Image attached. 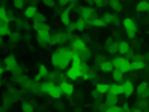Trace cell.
Wrapping results in <instances>:
<instances>
[{
	"label": "cell",
	"instance_id": "obj_1",
	"mask_svg": "<svg viewBox=\"0 0 149 112\" xmlns=\"http://www.w3.org/2000/svg\"><path fill=\"white\" fill-rule=\"evenodd\" d=\"M72 63V50H68L67 47H59L51 55V64L56 71H64L67 66L70 68Z\"/></svg>",
	"mask_w": 149,
	"mask_h": 112
},
{
	"label": "cell",
	"instance_id": "obj_2",
	"mask_svg": "<svg viewBox=\"0 0 149 112\" xmlns=\"http://www.w3.org/2000/svg\"><path fill=\"white\" fill-rule=\"evenodd\" d=\"M110 60H111V63H113L114 68L122 71L124 74L132 71L131 69V60H130L128 57H126V56L116 55V56H114L113 59H110Z\"/></svg>",
	"mask_w": 149,
	"mask_h": 112
},
{
	"label": "cell",
	"instance_id": "obj_3",
	"mask_svg": "<svg viewBox=\"0 0 149 112\" xmlns=\"http://www.w3.org/2000/svg\"><path fill=\"white\" fill-rule=\"evenodd\" d=\"M123 28L126 30V35L130 39H135L137 35V26H136V22L132 17H124L123 21Z\"/></svg>",
	"mask_w": 149,
	"mask_h": 112
},
{
	"label": "cell",
	"instance_id": "obj_4",
	"mask_svg": "<svg viewBox=\"0 0 149 112\" xmlns=\"http://www.w3.org/2000/svg\"><path fill=\"white\" fill-rule=\"evenodd\" d=\"M82 61H72L70 68L65 72V76L70 81H76V80L81 78V73H80V65Z\"/></svg>",
	"mask_w": 149,
	"mask_h": 112
},
{
	"label": "cell",
	"instance_id": "obj_5",
	"mask_svg": "<svg viewBox=\"0 0 149 112\" xmlns=\"http://www.w3.org/2000/svg\"><path fill=\"white\" fill-rule=\"evenodd\" d=\"M51 35H52V34H51V29H50L49 24H46L43 28L39 29V30L37 31V39H38L39 44H41V46H43V47L49 43Z\"/></svg>",
	"mask_w": 149,
	"mask_h": 112
},
{
	"label": "cell",
	"instance_id": "obj_6",
	"mask_svg": "<svg viewBox=\"0 0 149 112\" xmlns=\"http://www.w3.org/2000/svg\"><path fill=\"white\" fill-rule=\"evenodd\" d=\"M79 15H80V17L84 18V20L92 21L97 17V10H95V8H93V7H80Z\"/></svg>",
	"mask_w": 149,
	"mask_h": 112
},
{
	"label": "cell",
	"instance_id": "obj_7",
	"mask_svg": "<svg viewBox=\"0 0 149 112\" xmlns=\"http://www.w3.org/2000/svg\"><path fill=\"white\" fill-rule=\"evenodd\" d=\"M118 52L119 54H122V56H126V57H128V59L134 55L131 44H130L128 42H126V41L118 42Z\"/></svg>",
	"mask_w": 149,
	"mask_h": 112
},
{
	"label": "cell",
	"instance_id": "obj_8",
	"mask_svg": "<svg viewBox=\"0 0 149 112\" xmlns=\"http://www.w3.org/2000/svg\"><path fill=\"white\" fill-rule=\"evenodd\" d=\"M3 65L8 69V71H16L18 68V63H17V59H16L15 55H7L3 60Z\"/></svg>",
	"mask_w": 149,
	"mask_h": 112
},
{
	"label": "cell",
	"instance_id": "obj_9",
	"mask_svg": "<svg viewBox=\"0 0 149 112\" xmlns=\"http://www.w3.org/2000/svg\"><path fill=\"white\" fill-rule=\"evenodd\" d=\"M72 43V51H76V52H81L86 48V41L81 37H74V38L71 41Z\"/></svg>",
	"mask_w": 149,
	"mask_h": 112
},
{
	"label": "cell",
	"instance_id": "obj_10",
	"mask_svg": "<svg viewBox=\"0 0 149 112\" xmlns=\"http://www.w3.org/2000/svg\"><path fill=\"white\" fill-rule=\"evenodd\" d=\"M136 93L140 97V99H147L149 97V84L145 81L140 82V84L136 86Z\"/></svg>",
	"mask_w": 149,
	"mask_h": 112
},
{
	"label": "cell",
	"instance_id": "obj_11",
	"mask_svg": "<svg viewBox=\"0 0 149 112\" xmlns=\"http://www.w3.org/2000/svg\"><path fill=\"white\" fill-rule=\"evenodd\" d=\"M122 85H123V90H124L123 95L126 98H130L135 91H136V86H135V84H134L132 80H126Z\"/></svg>",
	"mask_w": 149,
	"mask_h": 112
},
{
	"label": "cell",
	"instance_id": "obj_12",
	"mask_svg": "<svg viewBox=\"0 0 149 112\" xmlns=\"http://www.w3.org/2000/svg\"><path fill=\"white\" fill-rule=\"evenodd\" d=\"M59 87H60V90H62L63 95H65V97H71V95L74 94V85L72 82L64 81V82H62V84H59Z\"/></svg>",
	"mask_w": 149,
	"mask_h": 112
},
{
	"label": "cell",
	"instance_id": "obj_13",
	"mask_svg": "<svg viewBox=\"0 0 149 112\" xmlns=\"http://www.w3.org/2000/svg\"><path fill=\"white\" fill-rule=\"evenodd\" d=\"M39 13H41V12H39L38 7H37V5H34V4L28 5V7L24 9V16H25L26 18H31V20H34V18H36Z\"/></svg>",
	"mask_w": 149,
	"mask_h": 112
},
{
	"label": "cell",
	"instance_id": "obj_14",
	"mask_svg": "<svg viewBox=\"0 0 149 112\" xmlns=\"http://www.w3.org/2000/svg\"><path fill=\"white\" fill-rule=\"evenodd\" d=\"M45 25H46V15H45V13H39V15L33 20V24H31V26H33V29L36 31H38L39 29H42Z\"/></svg>",
	"mask_w": 149,
	"mask_h": 112
},
{
	"label": "cell",
	"instance_id": "obj_15",
	"mask_svg": "<svg viewBox=\"0 0 149 112\" xmlns=\"http://www.w3.org/2000/svg\"><path fill=\"white\" fill-rule=\"evenodd\" d=\"M102 18H103V21L106 22V25H118V24L120 22L118 16H116L115 13H111V12L105 13V15L102 16Z\"/></svg>",
	"mask_w": 149,
	"mask_h": 112
},
{
	"label": "cell",
	"instance_id": "obj_16",
	"mask_svg": "<svg viewBox=\"0 0 149 112\" xmlns=\"http://www.w3.org/2000/svg\"><path fill=\"white\" fill-rule=\"evenodd\" d=\"M74 24V31H84L88 26H90V21L84 20V18L79 17L76 21H73Z\"/></svg>",
	"mask_w": 149,
	"mask_h": 112
},
{
	"label": "cell",
	"instance_id": "obj_17",
	"mask_svg": "<svg viewBox=\"0 0 149 112\" xmlns=\"http://www.w3.org/2000/svg\"><path fill=\"white\" fill-rule=\"evenodd\" d=\"M71 15H72V12H71L68 8H64V9L60 12V22H62L64 26H68L71 22H72Z\"/></svg>",
	"mask_w": 149,
	"mask_h": 112
},
{
	"label": "cell",
	"instance_id": "obj_18",
	"mask_svg": "<svg viewBox=\"0 0 149 112\" xmlns=\"http://www.w3.org/2000/svg\"><path fill=\"white\" fill-rule=\"evenodd\" d=\"M123 93H124V90H123V85L122 84H110V91H109V94L120 97V95H123Z\"/></svg>",
	"mask_w": 149,
	"mask_h": 112
},
{
	"label": "cell",
	"instance_id": "obj_19",
	"mask_svg": "<svg viewBox=\"0 0 149 112\" xmlns=\"http://www.w3.org/2000/svg\"><path fill=\"white\" fill-rule=\"evenodd\" d=\"M98 69H100L102 73H106V74H111L114 72V65L113 63H111V60H106L105 63H102L100 66H98Z\"/></svg>",
	"mask_w": 149,
	"mask_h": 112
},
{
	"label": "cell",
	"instance_id": "obj_20",
	"mask_svg": "<svg viewBox=\"0 0 149 112\" xmlns=\"http://www.w3.org/2000/svg\"><path fill=\"white\" fill-rule=\"evenodd\" d=\"M47 94H49L52 99H60L62 95H63V93H62V90H60L59 85H52V86L50 87V90H49Z\"/></svg>",
	"mask_w": 149,
	"mask_h": 112
},
{
	"label": "cell",
	"instance_id": "obj_21",
	"mask_svg": "<svg viewBox=\"0 0 149 112\" xmlns=\"http://www.w3.org/2000/svg\"><path fill=\"white\" fill-rule=\"evenodd\" d=\"M95 90L98 91L100 95H106L110 91V84H106V82H98L95 85Z\"/></svg>",
	"mask_w": 149,
	"mask_h": 112
},
{
	"label": "cell",
	"instance_id": "obj_22",
	"mask_svg": "<svg viewBox=\"0 0 149 112\" xmlns=\"http://www.w3.org/2000/svg\"><path fill=\"white\" fill-rule=\"evenodd\" d=\"M135 10L140 13H148L149 12V1H137L136 3V7H135Z\"/></svg>",
	"mask_w": 149,
	"mask_h": 112
},
{
	"label": "cell",
	"instance_id": "obj_23",
	"mask_svg": "<svg viewBox=\"0 0 149 112\" xmlns=\"http://www.w3.org/2000/svg\"><path fill=\"white\" fill-rule=\"evenodd\" d=\"M111 78L115 81V84H123L124 80V73L119 69H114V72L111 73Z\"/></svg>",
	"mask_w": 149,
	"mask_h": 112
},
{
	"label": "cell",
	"instance_id": "obj_24",
	"mask_svg": "<svg viewBox=\"0 0 149 112\" xmlns=\"http://www.w3.org/2000/svg\"><path fill=\"white\" fill-rule=\"evenodd\" d=\"M118 103H119V97H116V95L109 94L107 97H106V99H105V104L107 106V108L109 107H114V106H118Z\"/></svg>",
	"mask_w": 149,
	"mask_h": 112
},
{
	"label": "cell",
	"instance_id": "obj_25",
	"mask_svg": "<svg viewBox=\"0 0 149 112\" xmlns=\"http://www.w3.org/2000/svg\"><path fill=\"white\" fill-rule=\"evenodd\" d=\"M109 7L115 13H120L122 9H123V5H122V3L119 0H111V1H109Z\"/></svg>",
	"mask_w": 149,
	"mask_h": 112
},
{
	"label": "cell",
	"instance_id": "obj_26",
	"mask_svg": "<svg viewBox=\"0 0 149 112\" xmlns=\"http://www.w3.org/2000/svg\"><path fill=\"white\" fill-rule=\"evenodd\" d=\"M12 29H10L9 24H0V34L1 37H9L12 34Z\"/></svg>",
	"mask_w": 149,
	"mask_h": 112
},
{
	"label": "cell",
	"instance_id": "obj_27",
	"mask_svg": "<svg viewBox=\"0 0 149 112\" xmlns=\"http://www.w3.org/2000/svg\"><path fill=\"white\" fill-rule=\"evenodd\" d=\"M147 66L144 60H137V61H131V69L132 71H143Z\"/></svg>",
	"mask_w": 149,
	"mask_h": 112
},
{
	"label": "cell",
	"instance_id": "obj_28",
	"mask_svg": "<svg viewBox=\"0 0 149 112\" xmlns=\"http://www.w3.org/2000/svg\"><path fill=\"white\" fill-rule=\"evenodd\" d=\"M37 73H38L42 78H47V77L50 76V71H49V68H47L45 64H39L38 65V72H37Z\"/></svg>",
	"mask_w": 149,
	"mask_h": 112
},
{
	"label": "cell",
	"instance_id": "obj_29",
	"mask_svg": "<svg viewBox=\"0 0 149 112\" xmlns=\"http://www.w3.org/2000/svg\"><path fill=\"white\" fill-rule=\"evenodd\" d=\"M90 26H93V28H105L106 22L103 21L102 17H95L94 20L90 21Z\"/></svg>",
	"mask_w": 149,
	"mask_h": 112
},
{
	"label": "cell",
	"instance_id": "obj_30",
	"mask_svg": "<svg viewBox=\"0 0 149 112\" xmlns=\"http://www.w3.org/2000/svg\"><path fill=\"white\" fill-rule=\"evenodd\" d=\"M8 38H9V42H10V43H18V42L22 39V35H21L20 31H13V33L10 34Z\"/></svg>",
	"mask_w": 149,
	"mask_h": 112
},
{
	"label": "cell",
	"instance_id": "obj_31",
	"mask_svg": "<svg viewBox=\"0 0 149 112\" xmlns=\"http://www.w3.org/2000/svg\"><path fill=\"white\" fill-rule=\"evenodd\" d=\"M21 112H34V107L30 102L21 103Z\"/></svg>",
	"mask_w": 149,
	"mask_h": 112
},
{
	"label": "cell",
	"instance_id": "obj_32",
	"mask_svg": "<svg viewBox=\"0 0 149 112\" xmlns=\"http://www.w3.org/2000/svg\"><path fill=\"white\" fill-rule=\"evenodd\" d=\"M13 7H15L16 9H25L28 5H26V3L24 1V0H15V1H13Z\"/></svg>",
	"mask_w": 149,
	"mask_h": 112
},
{
	"label": "cell",
	"instance_id": "obj_33",
	"mask_svg": "<svg viewBox=\"0 0 149 112\" xmlns=\"http://www.w3.org/2000/svg\"><path fill=\"white\" fill-rule=\"evenodd\" d=\"M42 4H43L45 7H47V8L58 7V1H54V0H43V1H42Z\"/></svg>",
	"mask_w": 149,
	"mask_h": 112
},
{
	"label": "cell",
	"instance_id": "obj_34",
	"mask_svg": "<svg viewBox=\"0 0 149 112\" xmlns=\"http://www.w3.org/2000/svg\"><path fill=\"white\" fill-rule=\"evenodd\" d=\"M93 4H94L97 8H105V7H107L109 5V3L106 1V0H94Z\"/></svg>",
	"mask_w": 149,
	"mask_h": 112
},
{
	"label": "cell",
	"instance_id": "obj_35",
	"mask_svg": "<svg viewBox=\"0 0 149 112\" xmlns=\"http://www.w3.org/2000/svg\"><path fill=\"white\" fill-rule=\"evenodd\" d=\"M92 95H93V98H94V99H98V98H100V94H98L97 90H94V91L92 93Z\"/></svg>",
	"mask_w": 149,
	"mask_h": 112
},
{
	"label": "cell",
	"instance_id": "obj_36",
	"mask_svg": "<svg viewBox=\"0 0 149 112\" xmlns=\"http://www.w3.org/2000/svg\"><path fill=\"white\" fill-rule=\"evenodd\" d=\"M39 80H42V77H41V76H39V74H38V73H37V74H36V76H34V81H39Z\"/></svg>",
	"mask_w": 149,
	"mask_h": 112
},
{
	"label": "cell",
	"instance_id": "obj_37",
	"mask_svg": "<svg viewBox=\"0 0 149 112\" xmlns=\"http://www.w3.org/2000/svg\"><path fill=\"white\" fill-rule=\"evenodd\" d=\"M131 112H143L140 108H134V110H131Z\"/></svg>",
	"mask_w": 149,
	"mask_h": 112
},
{
	"label": "cell",
	"instance_id": "obj_38",
	"mask_svg": "<svg viewBox=\"0 0 149 112\" xmlns=\"http://www.w3.org/2000/svg\"><path fill=\"white\" fill-rule=\"evenodd\" d=\"M102 112H110V110H109V108H106L105 111H102Z\"/></svg>",
	"mask_w": 149,
	"mask_h": 112
},
{
	"label": "cell",
	"instance_id": "obj_39",
	"mask_svg": "<svg viewBox=\"0 0 149 112\" xmlns=\"http://www.w3.org/2000/svg\"><path fill=\"white\" fill-rule=\"evenodd\" d=\"M148 13H149V12H148Z\"/></svg>",
	"mask_w": 149,
	"mask_h": 112
}]
</instances>
